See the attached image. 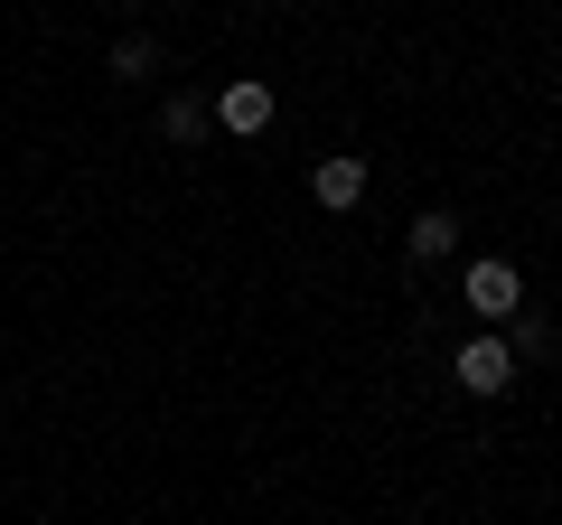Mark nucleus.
Returning a JSON list of instances; mask_svg holds the SVG:
<instances>
[{"instance_id":"f257e3e1","label":"nucleus","mask_w":562,"mask_h":525,"mask_svg":"<svg viewBox=\"0 0 562 525\" xmlns=\"http://www.w3.org/2000/svg\"><path fill=\"white\" fill-rule=\"evenodd\" d=\"M525 301V272L506 254H487V262H469V310H479V320H506V310Z\"/></svg>"},{"instance_id":"f03ea898","label":"nucleus","mask_w":562,"mask_h":525,"mask_svg":"<svg viewBox=\"0 0 562 525\" xmlns=\"http://www.w3.org/2000/svg\"><path fill=\"white\" fill-rule=\"evenodd\" d=\"M216 122L235 132V142H254L262 122H272V85H262V76H235V85L216 94Z\"/></svg>"},{"instance_id":"7ed1b4c3","label":"nucleus","mask_w":562,"mask_h":525,"mask_svg":"<svg viewBox=\"0 0 562 525\" xmlns=\"http://www.w3.org/2000/svg\"><path fill=\"white\" fill-rule=\"evenodd\" d=\"M460 384L469 394H506V384H516V347L506 338H469L460 347Z\"/></svg>"},{"instance_id":"20e7f679","label":"nucleus","mask_w":562,"mask_h":525,"mask_svg":"<svg viewBox=\"0 0 562 525\" xmlns=\"http://www.w3.org/2000/svg\"><path fill=\"white\" fill-rule=\"evenodd\" d=\"M310 198H319V206H338V216H347V206L366 198V160H357V150H328V160L310 169Z\"/></svg>"},{"instance_id":"39448f33","label":"nucleus","mask_w":562,"mask_h":525,"mask_svg":"<svg viewBox=\"0 0 562 525\" xmlns=\"http://www.w3.org/2000/svg\"><path fill=\"white\" fill-rule=\"evenodd\" d=\"M413 254H422V262L460 254V216H450V206H422V216H413Z\"/></svg>"},{"instance_id":"423d86ee","label":"nucleus","mask_w":562,"mask_h":525,"mask_svg":"<svg viewBox=\"0 0 562 525\" xmlns=\"http://www.w3.org/2000/svg\"><path fill=\"white\" fill-rule=\"evenodd\" d=\"M206 122H216V103H198V94H169L160 103V132H169V142H206Z\"/></svg>"},{"instance_id":"0eeeda50","label":"nucleus","mask_w":562,"mask_h":525,"mask_svg":"<svg viewBox=\"0 0 562 525\" xmlns=\"http://www.w3.org/2000/svg\"><path fill=\"white\" fill-rule=\"evenodd\" d=\"M150 66H160V47H150V38H122L113 47V76H150Z\"/></svg>"}]
</instances>
